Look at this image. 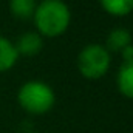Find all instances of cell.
I'll return each instance as SVG.
<instances>
[{"label": "cell", "instance_id": "10", "mask_svg": "<svg viewBox=\"0 0 133 133\" xmlns=\"http://www.w3.org/2000/svg\"><path fill=\"white\" fill-rule=\"evenodd\" d=\"M121 53H122V61H133V43L125 46Z\"/></svg>", "mask_w": 133, "mask_h": 133}, {"label": "cell", "instance_id": "8", "mask_svg": "<svg viewBox=\"0 0 133 133\" xmlns=\"http://www.w3.org/2000/svg\"><path fill=\"white\" fill-rule=\"evenodd\" d=\"M36 6H37L36 0H11V3H9V9H11L12 16L23 19V20L33 17Z\"/></svg>", "mask_w": 133, "mask_h": 133}, {"label": "cell", "instance_id": "2", "mask_svg": "<svg viewBox=\"0 0 133 133\" xmlns=\"http://www.w3.org/2000/svg\"><path fill=\"white\" fill-rule=\"evenodd\" d=\"M17 101L25 111L31 115H42L51 110L56 102V95L48 84L42 81H28L19 88Z\"/></svg>", "mask_w": 133, "mask_h": 133}, {"label": "cell", "instance_id": "6", "mask_svg": "<svg viewBox=\"0 0 133 133\" xmlns=\"http://www.w3.org/2000/svg\"><path fill=\"white\" fill-rule=\"evenodd\" d=\"M132 43V34L129 30L119 26V28H113L105 40V48L108 51H122L125 46H129Z\"/></svg>", "mask_w": 133, "mask_h": 133}, {"label": "cell", "instance_id": "7", "mask_svg": "<svg viewBox=\"0 0 133 133\" xmlns=\"http://www.w3.org/2000/svg\"><path fill=\"white\" fill-rule=\"evenodd\" d=\"M19 59V53L16 50L14 42L0 36V71H6L12 68Z\"/></svg>", "mask_w": 133, "mask_h": 133}, {"label": "cell", "instance_id": "1", "mask_svg": "<svg viewBox=\"0 0 133 133\" xmlns=\"http://www.w3.org/2000/svg\"><path fill=\"white\" fill-rule=\"evenodd\" d=\"M33 19L39 33L53 37L68 28L71 12L64 0H42L36 6Z\"/></svg>", "mask_w": 133, "mask_h": 133}, {"label": "cell", "instance_id": "3", "mask_svg": "<svg viewBox=\"0 0 133 133\" xmlns=\"http://www.w3.org/2000/svg\"><path fill=\"white\" fill-rule=\"evenodd\" d=\"M111 64L110 51L99 43L85 45L77 54V68L82 76L88 79H99L104 76Z\"/></svg>", "mask_w": 133, "mask_h": 133}, {"label": "cell", "instance_id": "5", "mask_svg": "<svg viewBox=\"0 0 133 133\" xmlns=\"http://www.w3.org/2000/svg\"><path fill=\"white\" fill-rule=\"evenodd\" d=\"M116 84L124 96L133 98V61H122L118 70Z\"/></svg>", "mask_w": 133, "mask_h": 133}, {"label": "cell", "instance_id": "4", "mask_svg": "<svg viewBox=\"0 0 133 133\" xmlns=\"http://www.w3.org/2000/svg\"><path fill=\"white\" fill-rule=\"evenodd\" d=\"M14 45H16V50H17L19 54H22V56H36L42 50L43 40H42V36L39 33L28 31V33L22 34Z\"/></svg>", "mask_w": 133, "mask_h": 133}, {"label": "cell", "instance_id": "9", "mask_svg": "<svg viewBox=\"0 0 133 133\" xmlns=\"http://www.w3.org/2000/svg\"><path fill=\"white\" fill-rule=\"evenodd\" d=\"M99 3L113 16H125L133 11V0H99Z\"/></svg>", "mask_w": 133, "mask_h": 133}]
</instances>
